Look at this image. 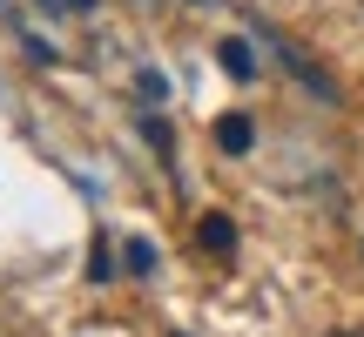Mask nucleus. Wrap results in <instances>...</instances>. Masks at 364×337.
<instances>
[{"mask_svg": "<svg viewBox=\"0 0 364 337\" xmlns=\"http://www.w3.org/2000/svg\"><path fill=\"white\" fill-rule=\"evenodd\" d=\"M196 243H203V250H216V257H236V223L209 209V216L196 223Z\"/></svg>", "mask_w": 364, "mask_h": 337, "instance_id": "obj_1", "label": "nucleus"}, {"mask_svg": "<svg viewBox=\"0 0 364 337\" xmlns=\"http://www.w3.org/2000/svg\"><path fill=\"white\" fill-rule=\"evenodd\" d=\"M216 54H223V75H230V81H250V75H257V54H250V41H236V34H230Z\"/></svg>", "mask_w": 364, "mask_h": 337, "instance_id": "obj_2", "label": "nucleus"}, {"mask_svg": "<svg viewBox=\"0 0 364 337\" xmlns=\"http://www.w3.org/2000/svg\"><path fill=\"white\" fill-rule=\"evenodd\" d=\"M216 142L230 149V156H250V142H257V129H250V115H223V129H216Z\"/></svg>", "mask_w": 364, "mask_h": 337, "instance_id": "obj_3", "label": "nucleus"}, {"mask_svg": "<svg viewBox=\"0 0 364 337\" xmlns=\"http://www.w3.org/2000/svg\"><path fill=\"white\" fill-rule=\"evenodd\" d=\"M122 263H129V277H156V250H149L142 236H129V243H122Z\"/></svg>", "mask_w": 364, "mask_h": 337, "instance_id": "obj_4", "label": "nucleus"}, {"mask_svg": "<svg viewBox=\"0 0 364 337\" xmlns=\"http://www.w3.org/2000/svg\"><path fill=\"white\" fill-rule=\"evenodd\" d=\"M88 263H95V270H88V277H95V284H102V277H115V250H108V243H102V236H95V257H88Z\"/></svg>", "mask_w": 364, "mask_h": 337, "instance_id": "obj_5", "label": "nucleus"}, {"mask_svg": "<svg viewBox=\"0 0 364 337\" xmlns=\"http://www.w3.org/2000/svg\"><path fill=\"white\" fill-rule=\"evenodd\" d=\"M135 88H142V95H149V102H162V95H169V81H162V75H156V68H142V75H135Z\"/></svg>", "mask_w": 364, "mask_h": 337, "instance_id": "obj_6", "label": "nucleus"}, {"mask_svg": "<svg viewBox=\"0 0 364 337\" xmlns=\"http://www.w3.org/2000/svg\"><path fill=\"white\" fill-rule=\"evenodd\" d=\"M48 7H61V14H88L95 0H48Z\"/></svg>", "mask_w": 364, "mask_h": 337, "instance_id": "obj_7", "label": "nucleus"}, {"mask_svg": "<svg viewBox=\"0 0 364 337\" xmlns=\"http://www.w3.org/2000/svg\"><path fill=\"white\" fill-rule=\"evenodd\" d=\"M331 337H364V331H331Z\"/></svg>", "mask_w": 364, "mask_h": 337, "instance_id": "obj_8", "label": "nucleus"}]
</instances>
